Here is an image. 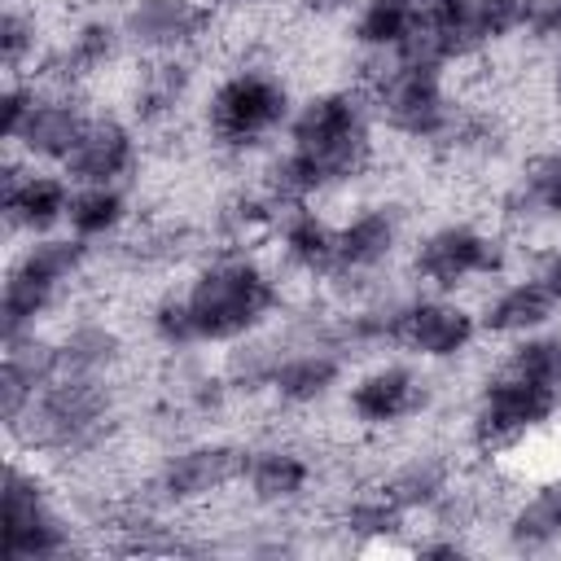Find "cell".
Returning a JSON list of instances; mask_svg holds the SVG:
<instances>
[{
    "mask_svg": "<svg viewBox=\"0 0 561 561\" xmlns=\"http://www.w3.org/2000/svg\"><path fill=\"white\" fill-rule=\"evenodd\" d=\"M70 188L57 175H4V215L22 232H48L70 215Z\"/></svg>",
    "mask_w": 561,
    "mask_h": 561,
    "instance_id": "15",
    "label": "cell"
},
{
    "mask_svg": "<svg viewBox=\"0 0 561 561\" xmlns=\"http://www.w3.org/2000/svg\"><path fill=\"white\" fill-rule=\"evenodd\" d=\"M0 48H4V66L9 70L22 66V57L35 48V26L22 13H13V9L0 18Z\"/></svg>",
    "mask_w": 561,
    "mask_h": 561,
    "instance_id": "30",
    "label": "cell"
},
{
    "mask_svg": "<svg viewBox=\"0 0 561 561\" xmlns=\"http://www.w3.org/2000/svg\"><path fill=\"white\" fill-rule=\"evenodd\" d=\"M438 491H443V469H438V465H412V469H403V473L390 482L386 500L399 504V508H412V504L438 500Z\"/></svg>",
    "mask_w": 561,
    "mask_h": 561,
    "instance_id": "29",
    "label": "cell"
},
{
    "mask_svg": "<svg viewBox=\"0 0 561 561\" xmlns=\"http://www.w3.org/2000/svg\"><path fill=\"white\" fill-rule=\"evenodd\" d=\"M359 337H386L412 355H425V359H447V355H460L473 333H478V320L456 307V302H443V298H416V302H403L394 311H381V316H364L355 324Z\"/></svg>",
    "mask_w": 561,
    "mask_h": 561,
    "instance_id": "6",
    "label": "cell"
},
{
    "mask_svg": "<svg viewBox=\"0 0 561 561\" xmlns=\"http://www.w3.org/2000/svg\"><path fill=\"white\" fill-rule=\"evenodd\" d=\"M280 302L276 280L254 259H224L188 285V294L158 302L153 333L167 346L188 342H232L250 329H259Z\"/></svg>",
    "mask_w": 561,
    "mask_h": 561,
    "instance_id": "2",
    "label": "cell"
},
{
    "mask_svg": "<svg viewBox=\"0 0 561 561\" xmlns=\"http://www.w3.org/2000/svg\"><path fill=\"white\" fill-rule=\"evenodd\" d=\"M114 44H118V39H114V26H105V22H83L79 35H75L70 48H66V66H75V75H88V70H96V66L110 61Z\"/></svg>",
    "mask_w": 561,
    "mask_h": 561,
    "instance_id": "28",
    "label": "cell"
},
{
    "mask_svg": "<svg viewBox=\"0 0 561 561\" xmlns=\"http://www.w3.org/2000/svg\"><path fill=\"white\" fill-rule=\"evenodd\" d=\"M377 110L399 136L412 140L447 136L456 123L451 101L443 92V66L421 57H394V66L377 83Z\"/></svg>",
    "mask_w": 561,
    "mask_h": 561,
    "instance_id": "5",
    "label": "cell"
},
{
    "mask_svg": "<svg viewBox=\"0 0 561 561\" xmlns=\"http://www.w3.org/2000/svg\"><path fill=\"white\" fill-rule=\"evenodd\" d=\"M237 4H250V0H237Z\"/></svg>",
    "mask_w": 561,
    "mask_h": 561,
    "instance_id": "37",
    "label": "cell"
},
{
    "mask_svg": "<svg viewBox=\"0 0 561 561\" xmlns=\"http://www.w3.org/2000/svg\"><path fill=\"white\" fill-rule=\"evenodd\" d=\"M513 548H548L561 539V486L535 491L508 522Z\"/></svg>",
    "mask_w": 561,
    "mask_h": 561,
    "instance_id": "23",
    "label": "cell"
},
{
    "mask_svg": "<svg viewBox=\"0 0 561 561\" xmlns=\"http://www.w3.org/2000/svg\"><path fill=\"white\" fill-rule=\"evenodd\" d=\"M31 110H35V92L31 88H4V96H0V131H4V140H18V131L26 127V118H31Z\"/></svg>",
    "mask_w": 561,
    "mask_h": 561,
    "instance_id": "31",
    "label": "cell"
},
{
    "mask_svg": "<svg viewBox=\"0 0 561 561\" xmlns=\"http://www.w3.org/2000/svg\"><path fill=\"white\" fill-rule=\"evenodd\" d=\"M557 88H561V61H557Z\"/></svg>",
    "mask_w": 561,
    "mask_h": 561,
    "instance_id": "36",
    "label": "cell"
},
{
    "mask_svg": "<svg viewBox=\"0 0 561 561\" xmlns=\"http://www.w3.org/2000/svg\"><path fill=\"white\" fill-rule=\"evenodd\" d=\"M517 206L526 215H543V219L561 215V149L530 158V167L522 171V184H517Z\"/></svg>",
    "mask_w": 561,
    "mask_h": 561,
    "instance_id": "24",
    "label": "cell"
},
{
    "mask_svg": "<svg viewBox=\"0 0 561 561\" xmlns=\"http://www.w3.org/2000/svg\"><path fill=\"white\" fill-rule=\"evenodd\" d=\"M105 416H110V390H105L101 373L57 368L44 381V390L26 403V412L13 421V430H22L26 443L70 451V447L92 443L101 434Z\"/></svg>",
    "mask_w": 561,
    "mask_h": 561,
    "instance_id": "3",
    "label": "cell"
},
{
    "mask_svg": "<svg viewBox=\"0 0 561 561\" xmlns=\"http://www.w3.org/2000/svg\"><path fill=\"white\" fill-rule=\"evenodd\" d=\"M526 31H530L535 39L561 35V0H530V4H526Z\"/></svg>",
    "mask_w": 561,
    "mask_h": 561,
    "instance_id": "32",
    "label": "cell"
},
{
    "mask_svg": "<svg viewBox=\"0 0 561 561\" xmlns=\"http://www.w3.org/2000/svg\"><path fill=\"white\" fill-rule=\"evenodd\" d=\"M508 368L561 390V337H526L522 346H513Z\"/></svg>",
    "mask_w": 561,
    "mask_h": 561,
    "instance_id": "27",
    "label": "cell"
},
{
    "mask_svg": "<svg viewBox=\"0 0 561 561\" xmlns=\"http://www.w3.org/2000/svg\"><path fill=\"white\" fill-rule=\"evenodd\" d=\"M0 552L9 561H48L70 548V530L48 508L35 478H26L18 465L4 469V495H0Z\"/></svg>",
    "mask_w": 561,
    "mask_h": 561,
    "instance_id": "9",
    "label": "cell"
},
{
    "mask_svg": "<svg viewBox=\"0 0 561 561\" xmlns=\"http://www.w3.org/2000/svg\"><path fill=\"white\" fill-rule=\"evenodd\" d=\"M412 267L434 289H456V285H469L473 276H495L504 267V250L495 237L469 224H447L421 241Z\"/></svg>",
    "mask_w": 561,
    "mask_h": 561,
    "instance_id": "10",
    "label": "cell"
},
{
    "mask_svg": "<svg viewBox=\"0 0 561 561\" xmlns=\"http://www.w3.org/2000/svg\"><path fill=\"white\" fill-rule=\"evenodd\" d=\"M88 123H92V118H83L75 101H35V110H31L26 127L18 131V140H22V149L35 153V158H57V162H66V158L75 153L79 136L88 131Z\"/></svg>",
    "mask_w": 561,
    "mask_h": 561,
    "instance_id": "17",
    "label": "cell"
},
{
    "mask_svg": "<svg viewBox=\"0 0 561 561\" xmlns=\"http://www.w3.org/2000/svg\"><path fill=\"white\" fill-rule=\"evenodd\" d=\"M543 285H548V294L561 302V254H552L548 263H543V276H539Z\"/></svg>",
    "mask_w": 561,
    "mask_h": 561,
    "instance_id": "33",
    "label": "cell"
},
{
    "mask_svg": "<svg viewBox=\"0 0 561 561\" xmlns=\"http://www.w3.org/2000/svg\"><path fill=\"white\" fill-rule=\"evenodd\" d=\"M561 403L557 386H543L526 373H513L504 364L500 377H491L478 394V412H473V438L482 447H508L526 434H535L543 421H552Z\"/></svg>",
    "mask_w": 561,
    "mask_h": 561,
    "instance_id": "8",
    "label": "cell"
},
{
    "mask_svg": "<svg viewBox=\"0 0 561 561\" xmlns=\"http://www.w3.org/2000/svg\"><path fill=\"white\" fill-rule=\"evenodd\" d=\"M206 22L210 13L197 0H140L127 13V35L140 48L175 53V48H188L206 31Z\"/></svg>",
    "mask_w": 561,
    "mask_h": 561,
    "instance_id": "13",
    "label": "cell"
},
{
    "mask_svg": "<svg viewBox=\"0 0 561 561\" xmlns=\"http://www.w3.org/2000/svg\"><path fill=\"white\" fill-rule=\"evenodd\" d=\"M245 482H250L254 500H263V504H285V500H298V495L307 491L311 465H307L298 451L267 447V451L245 456Z\"/></svg>",
    "mask_w": 561,
    "mask_h": 561,
    "instance_id": "21",
    "label": "cell"
},
{
    "mask_svg": "<svg viewBox=\"0 0 561 561\" xmlns=\"http://www.w3.org/2000/svg\"><path fill=\"white\" fill-rule=\"evenodd\" d=\"M184 88H188V70L180 61L153 66L140 79V88H136V114L140 118H162L167 110H175V101L184 96Z\"/></svg>",
    "mask_w": 561,
    "mask_h": 561,
    "instance_id": "26",
    "label": "cell"
},
{
    "mask_svg": "<svg viewBox=\"0 0 561 561\" xmlns=\"http://www.w3.org/2000/svg\"><path fill=\"white\" fill-rule=\"evenodd\" d=\"M425 381L403 364H381L351 386V412L359 425H399L425 408Z\"/></svg>",
    "mask_w": 561,
    "mask_h": 561,
    "instance_id": "11",
    "label": "cell"
},
{
    "mask_svg": "<svg viewBox=\"0 0 561 561\" xmlns=\"http://www.w3.org/2000/svg\"><path fill=\"white\" fill-rule=\"evenodd\" d=\"M280 123H289V88L267 70L228 75L206 105V127L224 149H250Z\"/></svg>",
    "mask_w": 561,
    "mask_h": 561,
    "instance_id": "4",
    "label": "cell"
},
{
    "mask_svg": "<svg viewBox=\"0 0 561 561\" xmlns=\"http://www.w3.org/2000/svg\"><path fill=\"white\" fill-rule=\"evenodd\" d=\"M342 377V359L329 355V351H298V355H285L267 381L272 390L285 399V403H316L324 399Z\"/></svg>",
    "mask_w": 561,
    "mask_h": 561,
    "instance_id": "18",
    "label": "cell"
},
{
    "mask_svg": "<svg viewBox=\"0 0 561 561\" xmlns=\"http://www.w3.org/2000/svg\"><path fill=\"white\" fill-rule=\"evenodd\" d=\"M399 224L386 206L355 215L346 228H337L333 237V276H355V272H373L377 263H386V254L394 250Z\"/></svg>",
    "mask_w": 561,
    "mask_h": 561,
    "instance_id": "16",
    "label": "cell"
},
{
    "mask_svg": "<svg viewBox=\"0 0 561 561\" xmlns=\"http://www.w3.org/2000/svg\"><path fill=\"white\" fill-rule=\"evenodd\" d=\"M127 215V202L114 184H83L75 197H70V228L79 241H92V237H105L123 224Z\"/></svg>",
    "mask_w": 561,
    "mask_h": 561,
    "instance_id": "22",
    "label": "cell"
},
{
    "mask_svg": "<svg viewBox=\"0 0 561 561\" xmlns=\"http://www.w3.org/2000/svg\"><path fill=\"white\" fill-rule=\"evenodd\" d=\"M557 298L548 294V285L535 276V280H517L508 289H500L486 311H482V329L486 333H530L539 329L548 316H552Z\"/></svg>",
    "mask_w": 561,
    "mask_h": 561,
    "instance_id": "20",
    "label": "cell"
},
{
    "mask_svg": "<svg viewBox=\"0 0 561 561\" xmlns=\"http://www.w3.org/2000/svg\"><path fill=\"white\" fill-rule=\"evenodd\" d=\"M425 557H460V548L456 543H430V548H421Z\"/></svg>",
    "mask_w": 561,
    "mask_h": 561,
    "instance_id": "34",
    "label": "cell"
},
{
    "mask_svg": "<svg viewBox=\"0 0 561 561\" xmlns=\"http://www.w3.org/2000/svg\"><path fill=\"white\" fill-rule=\"evenodd\" d=\"M333 237L337 228H329L316 210H307L302 202H294L280 219V241H285V259L302 272L316 276H333Z\"/></svg>",
    "mask_w": 561,
    "mask_h": 561,
    "instance_id": "19",
    "label": "cell"
},
{
    "mask_svg": "<svg viewBox=\"0 0 561 561\" xmlns=\"http://www.w3.org/2000/svg\"><path fill=\"white\" fill-rule=\"evenodd\" d=\"M136 162V140L118 118H92L88 131L79 136L75 153L66 158L70 180L79 184H114L118 175H127Z\"/></svg>",
    "mask_w": 561,
    "mask_h": 561,
    "instance_id": "14",
    "label": "cell"
},
{
    "mask_svg": "<svg viewBox=\"0 0 561 561\" xmlns=\"http://www.w3.org/2000/svg\"><path fill=\"white\" fill-rule=\"evenodd\" d=\"M526 4L530 0H473L469 4V39L473 48L508 39L513 31L526 26Z\"/></svg>",
    "mask_w": 561,
    "mask_h": 561,
    "instance_id": "25",
    "label": "cell"
},
{
    "mask_svg": "<svg viewBox=\"0 0 561 561\" xmlns=\"http://www.w3.org/2000/svg\"><path fill=\"white\" fill-rule=\"evenodd\" d=\"M245 478V456L237 447H224V443H206V447H188L180 456H171L158 473V491L175 504L184 500H202L228 482Z\"/></svg>",
    "mask_w": 561,
    "mask_h": 561,
    "instance_id": "12",
    "label": "cell"
},
{
    "mask_svg": "<svg viewBox=\"0 0 561 561\" xmlns=\"http://www.w3.org/2000/svg\"><path fill=\"white\" fill-rule=\"evenodd\" d=\"M307 9H316V13H333V9H342L346 0H302Z\"/></svg>",
    "mask_w": 561,
    "mask_h": 561,
    "instance_id": "35",
    "label": "cell"
},
{
    "mask_svg": "<svg viewBox=\"0 0 561 561\" xmlns=\"http://www.w3.org/2000/svg\"><path fill=\"white\" fill-rule=\"evenodd\" d=\"M368 114L355 92H320L289 118V149L276 162V193L302 202L368 167Z\"/></svg>",
    "mask_w": 561,
    "mask_h": 561,
    "instance_id": "1",
    "label": "cell"
},
{
    "mask_svg": "<svg viewBox=\"0 0 561 561\" xmlns=\"http://www.w3.org/2000/svg\"><path fill=\"white\" fill-rule=\"evenodd\" d=\"M83 263V241H39L31 245L13 267H9V280H4V294H0V324H4V342L22 337L35 316L57 298V289L79 272Z\"/></svg>",
    "mask_w": 561,
    "mask_h": 561,
    "instance_id": "7",
    "label": "cell"
}]
</instances>
